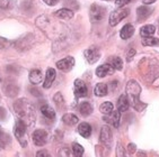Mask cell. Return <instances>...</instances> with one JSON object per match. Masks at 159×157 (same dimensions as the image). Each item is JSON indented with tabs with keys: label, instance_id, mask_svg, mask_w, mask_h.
Listing matches in <instances>:
<instances>
[{
	"label": "cell",
	"instance_id": "cell-1",
	"mask_svg": "<svg viewBox=\"0 0 159 157\" xmlns=\"http://www.w3.org/2000/svg\"><path fill=\"white\" fill-rule=\"evenodd\" d=\"M14 110L19 119L26 122V125H33L35 120V110H34L32 103L25 98L16 100L14 102Z\"/></svg>",
	"mask_w": 159,
	"mask_h": 157
},
{
	"label": "cell",
	"instance_id": "cell-2",
	"mask_svg": "<svg viewBox=\"0 0 159 157\" xmlns=\"http://www.w3.org/2000/svg\"><path fill=\"white\" fill-rule=\"evenodd\" d=\"M126 97L129 99V102L137 111H142L146 107L147 103H143L140 100V93H141V87L139 83L134 80L128 82L126 84Z\"/></svg>",
	"mask_w": 159,
	"mask_h": 157
},
{
	"label": "cell",
	"instance_id": "cell-3",
	"mask_svg": "<svg viewBox=\"0 0 159 157\" xmlns=\"http://www.w3.org/2000/svg\"><path fill=\"white\" fill-rule=\"evenodd\" d=\"M106 9L103 6H99L97 3H93L90 7V20L93 23H99L105 18Z\"/></svg>",
	"mask_w": 159,
	"mask_h": 157
},
{
	"label": "cell",
	"instance_id": "cell-4",
	"mask_svg": "<svg viewBox=\"0 0 159 157\" xmlns=\"http://www.w3.org/2000/svg\"><path fill=\"white\" fill-rule=\"evenodd\" d=\"M129 12H130V10L126 9V8H120V9L112 11V14L110 15V20H108L110 21V26L115 27L119 23H121L125 17H128Z\"/></svg>",
	"mask_w": 159,
	"mask_h": 157
},
{
	"label": "cell",
	"instance_id": "cell-5",
	"mask_svg": "<svg viewBox=\"0 0 159 157\" xmlns=\"http://www.w3.org/2000/svg\"><path fill=\"white\" fill-rule=\"evenodd\" d=\"M99 142L103 144L104 146H106L107 148L112 147V144H113V134H112V130L108 126H103L101 130V135H99Z\"/></svg>",
	"mask_w": 159,
	"mask_h": 157
},
{
	"label": "cell",
	"instance_id": "cell-6",
	"mask_svg": "<svg viewBox=\"0 0 159 157\" xmlns=\"http://www.w3.org/2000/svg\"><path fill=\"white\" fill-rule=\"evenodd\" d=\"M32 139H33L34 145L37 147H42L46 144L48 142V133L44 129H36L32 135Z\"/></svg>",
	"mask_w": 159,
	"mask_h": 157
},
{
	"label": "cell",
	"instance_id": "cell-7",
	"mask_svg": "<svg viewBox=\"0 0 159 157\" xmlns=\"http://www.w3.org/2000/svg\"><path fill=\"white\" fill-rule=\"evenodd\" d=\"M2 89H3V93L6 94L7 97L14 98L19 93L18 85H17V83L15 81H12V80H7L5 82V84H3Z\"/></svg>",
	"mask_w": 159,
	"mask_h": 157
},
{
	"label": "cell",
	"instance_id": "cell-8",
	"mask_svg": "<svg viewBox=\"0 0 159 157\" xmlns=\"http://www.w3.org/2000/svg\"><path fill=\"white\" fill-rule=\"evenodd\" d=\"M75 66V58L72 56H67L57 62V67L62 72H70Z\"/></svg>",
	"mask_w": 159,
	"mask_h": 157
},
{
	"label": "cell",
	"instance_id": "cell-9",
	"mask_svg": "<svg viewBox=\"0 0 159 157\" xmlns=\"http://www.w3.org/2000/svg\"><path fill=\"white\" fill-rule=\"evenodd\" d=\"M85 57L89 64H95L99 57H101V52L96 46H92L85 51Z\"/></svg>",
	"mask_w": 159,
	"mask_h": 157
},
{
	"label": "cell",
	"instance_id": "cell-10",
	"mask_svg": "<svg viewBox=\"0 0 159 157\" xmlns=\"http://www.w3.org/2000/svg\"><path fill=\"white\" fill-rule=\"evenodd\" d=\"M26 130H27V125L25 121H23L21 119L16 121L15 127H14V135L18 140H23L25 134H26Z\"/></svg>",
	"mask_w": 159,
	"mask_h": 157
},
{
	"label": "cell",
	"instance_id": "cell-11",
	"mask_svg": "<svg viewBox=\"0 0 159 157\" xmlns=\"http://www.w3.org/2000/svg\"><path fill=\"white\" fill-rule=\"evenodd\" d=\"M75 94H76V98H85L87 97V93H88V90H87V87H86L85 82L80 78H77L75 81Z\"/></svg>",
	"mask_w": 159,
	"mask_h": 157
},
{
	"label": "cell",
	"instance_id": "cell-12",
	"mask_svg": "<svg viewBox=\"0 0 159 157\" xmlns=\"http://www.w3.org/2000/svg\"><path fill=\"white\" fill-rule=\"evenodd\" d=\"M151 12H152V8L149 7L148 5L139 7L138 9H137V20L139 23H142V21H144L146 19L149 18Z\"/></svg>",
	"mask_w": 159,
	"mask_h": 157
},
{
	"label": "cell",
	"instance_id": "cell-13",
	"mask_svg": "<svg viewBox=\"0 0 159 157\" xmlns=\"http://www.w3.org/2000/svg\"><path fill=\"white\" fill-rule=\"evenodd\" d=\"M104 120H106V122H110L114 128L120 127V120H121V112L117 111H112L110 115H105Z\"/></svg>",
	"mask_w": 159,
	"mask_h": 157
},
{
	"label": "cell",
	"instance_id": "cell-14",
	"mask_svg": "<svg viewBox=\"0 0 159 157\" xmlns=\"http://www.w3.org/2000/svg\"><path fill=\"white\" fill-rule=\"evenodd\" d=\"M115 70L113 69V66L111 65L110 63H106V64H103L101 66H98L96 69V75L98 78H105L107 75H112L114 73Z\"/></svg>",
	"mask_w": 159,
	"mask_h": 157
},
{
	"label": "cell",
	"instance_id": "cell-15",
	"mask_svg": "<svg viewBox=\"0 0 159 157\" xmlns=\"http://www.w3.org/2000/svg\"><path fill=\"white\" fill-rule=\"evenodd\" d=\"M55 76H57V73H55V70L52 69V67H50V69L46 70V74H45V81H44V89H50L51 88V85L52 83L54 82L55 80Z\"/></svg>",
	"mask_w": 159,
	"mask_h": 157
},
{
	"label": "cell",
	"instance_id": "cell-16",
	"mask_svg": "<svg viewBox=\"0 0 159 157\" xmlns=\"http://www.w3.org/2000/svg\"><path fill=\"white\" fill-rule=\"evenodd\" d=\"M134 34V27L131 24H126L122 27V29L120 30V37L122 39H129L131 38Z\"/></svg>",
	"mask_w": 159,
	"mask_h": 157
},
{
	"label": "cell",
	"instance_id": "cell-17",
	"mask_svg": "<svg viewBox=\"0 0 159 157\" xmlns=\"http://www.w3.org/2000/svg\"><path fill=\"white\" fill-rule=\"evenodd\" d=\"M74 11L70 9H68V8H62V9H59L54 12V16L57 18H60V19H63V20H69L74 17Z\"/></svg>",
	"mask_w": 159,
	"mask_h": 157
},
{
	"label": "cell",
	"instance_id": "cell-18",
	"mask_svg": "<svg viewBox=\"0 0 159 157\" xmlns=\"http://www.w3.org/2000/svg\"><path fill=\"white\" fill-rule=\"evenodd\" d=\"M130 108V102L126 97V94H122L117 100V110L120 112H125L128 111V109Z\"/></svg>",
	"mask_w": 159,
	"mask_h": 157
},
{
	"label": "cell",
	"instance_id": "cell-19",
	"mask_svg": "<svg viewBox=\"0 0 159 157\" xmlns=\"http://www.w3.org/2000/svg\"><path fill=\"white\" fill-rule=\"evenodd\" d=\"M43 80V74L41 72V70H32L31 73H30V81H31L32 84H39L41 83Z\"/></svg>",
	"mask_w": 159,
	"mask_h": 157
},
{
	"label": "cell",
	"instance_id": "cell-20",
	"mask_svg": "<svg viewBox=\"0 0 159 157\" xmlns=\"http://www.w3.org/2000/svg\"><path fill=\"white\" fill-rule=\"evenodd\" d=\"M78 133L80 134V136L85 137V138H88L92 135V127L90 125L87 124V122H81L78 126Z\"/></svg>",
	"mask_w": 159,
	"mask_h": 157
},
{
	"label": "cell",
	"instance_id": "cell-21",
	"mask_svg": "<svg viewBox=\"0 0 159 157\" xmlns=\"http://www.w3.org/2000/svg\"><path fill=\"white\" fill-rule=\"evenodd\" d=\"M93 110H94V108H93V106L89 102L80 103L79 112H80V115L83 116V117H88V116H90V115H92Z\"/></svg>",
	"mask_w": 159,
	"mask_h": 157
},
{
	"label": "cell",
	"instance_id": "cell-22",
	"mask_svg": "<svg viewBox=\"0 0 159 157\" xmlns=\"http://www.w3.org/2000/svg\"><path fill=\"white\" fill-rule=\"evenodd\" d=\"M62 121H63V124H66L67 126H75V125L78 124V117L74 113H66V115L62 117Z\"/></svg>",
	"mask_w": 159,
	"mask_h": 157
},
{
	"label": "cell",
	"instance_id": "cell-23",
	"mask_svg": "<svg viewBox=\"0 0 159 157\" xmlns=\"http://www.w3.org/2000/svg\"><path fill=\"white\" fill-rule=\"evenodd\" d=\"M156 32V27L153 25H146L143 27L140 28V35L141 37H148V36H152Z\"/></svg>",
	"mask_w": 159,
	"mask_h": 157
},
{
	"label": "cell",
	"instance_id": "cell-24",
	"mask_svg": "<svg viewBox=\"0 0 159 157\" xmlns=\"http://www.w3.org/2000/svg\"><path fill=\"white\" fill-rule=\"evenodd\" d=\"M41 112H42V115L44 117H46L50 120H53L55 118V111L50 106H48V104L41 107Z\"/></svg>",
	"mask_w": 159,
	"mask_h": 157
},
{
	"label": "cell",
	"instance_id": "cell-25",
	"mask_svg": "<svg viewBox=\"0 0 159 157\" xmlns=\"http://www.w3.org/2000/svg\"><path fill=\"white\" fill-rule=\"evenodd\" d=\"M95 94L97 97H105L108 93V88L105 83H98L95 87V90H94Z\"/></svg>",
	"mask_w": 159,
	"mask_h": 157
},
{
	"label": "cell",
	"instance_id": "cell-26",
	"mask_svg": "<svg viewBox=\"0 0 159 157\" xmlns=\"http://www.w3.org/2000/svg\"><path fill=\"white\" fill-rule=\"evenodd\" d=\"M114 110V106L113 103L111 102V101H105V102H103L101 104V107H99V111L103 113V115H110L111 112Z\"/></svg>",
	"mask_w": 159,
	"mask_h": 157
},
{
	"label": "cell",
	"instance_id": "cell-27",
	"mask_svg": "<svg viewBox=\"0 0 159 157\" xmlns=\"http://www.w3.org/2000/svg\"><path fill=\"white\" fill-rule=\"evenodd\" d=\"M142 45L143 46H159V38H155V37L148 36V37H142Z\"/></svg>",
	"mask_w": 159,
	"mask_h": 157
},
{
	"label": "cell",
	"instance_id": "cell-28",
	"mask_svg": "<svg viewBox=\"0 0 159 157\" xmlns=\"http://www.w3.org/2000/svg\"><path fill=\"white\" fill-rule=\"evenodd\" d=\"M110 64L113 66L114 70H119V71H121V70L123 69V62H122V60H121V57H119V56L111 57Z\"/></svg>",
	"mask_w": 159,
	"mask_h": 157
},
{
	"label": "cell",
	"instance_id": "cell-29",
	"mask_svg": "<svg viewBox=\"0 0 159 157\" xmlns=\"http://www.w3.org/2000/svg\"><path fill=\"white\" fill-rule=\"evenodd\" d=\"M72 154L75 155L76 157H80L83 156L84 151H85V149H84V147L81 145H79V144H77V142H75V144H72Z\"/></svg>",
	"mask_w": 159,
	"mask_h": 157
},
{
	"label": "cell",
	"instance_id": "cell-30",
	"mask_svg": "<svg viewBox=\"0 0 159 157\" xmlns=\"http://www.w3.org/2000/svg\"><path fill=\"white\" fill-rule=\"evenodd\" d=\"M53 101H54V103L59 107V108H61L62 104H64V99H63V97H62V94L60 93V92H57V93L54 94V97H53Z\"/></svg>",
	"mask_w": 159,
	"mask_h": 157
},
{
	"label": "cell",
	"instance_id": "cell-31",
	"mask_svg": "<svg viewBox=\"0 0 159 157\" xmlns=\"http://www.w3.org/2000/svg\"><path fill=\"white\" fill-rule=\"evenodd\" d=\"M9 46H10V42L8 39L5 38V37H0V51L6 49L7 47H9Z\"/></svg>",
	"mask_w": 159,
	"mask_h": 157
},
{
	"label": "cell",
	"instance_id": "cell-32",
	"mask_svg": "<svg viewBox=\"0 0 159 157\" xmlns=\"http://www.w3.org/2000/svg\"><path fill=\"white\" fill-rule=\"evenodd\" d=\"M11 0H0V9H7L10 7Z\"/></svg>",
	"mask_w": 159,
	"mask_h": 157
},
{
	"label": "cell",
	"instance_id": "cell-33",
	"mask_svg": "<svg viewBox=\"0 0 159 157\" xmlns=\"http://www.w3.org/2000/svg\"><path fill=\"white\" fill-rule=\"evenodd\" d=\"M131 0H115V5H116L117 8H122L124 7L125 5H128Z\"/></svg>",
	"mask_w": 159,
	"mask_h": 157
},
{
	"label": "cell",
	"instance_id": "cell-34",
	"mask_svg": "<svg viewBox=\"0 0 159 157\" xmlns=\"http://www.w3.org/2000/svg\"><path fill=\"white\" fill-rule=\"evenodd\" d=\"M7 117V111L6 109L2 108V107H0V120H5Z\"/></svg>",
	"mask_w": 159,
	"mask_h": 157
},
{
	"label": "cell",
	"instance_id": "cell-35",
	"mask_svg": "<svg viewBox=\"0 0 159 157\" xmlns=\"http://www.w3.org/2000/svg\"><path fill=\"white\" fill-rule=\"evenodd\" d=\"M123 149H124V148L122 147V145H121V144H119V145H117V149H116V155L117 156H124V151H123Z\"/></svg>",
	"mask_w": 159,
	"mask_h": 157
},
{
	"label": "cell",
	"instance_id": "cell-36",
	"mask_svg": "<svg viewBox=\"0 0 159 157\" xmlns=\"http://www.w3.org/2000/svg\"><path fill=\"white\" fill-rule=\"evenodd\" d=\"M31 93L33 94L34 97H41V95H42L41 91L39 90V89H36V88H32L31 89Z\"/></svg>",
	"mask_w": 159,
	"mask_h": 157
},
{
	"label": "cell",
	"instance_id": "cell-37",
	"mask_svg": "<svg viewBox=\"0 0 159 157\" xmlns=\"http://www.w3.org/2000/svg\"><path fill=\"white\" fill-rule=\"evenodd\" d=\"M134 55H135V49H130V52L128 53V58H126V60H128L129 62H130V61L132 60V57H133Z\"/></svg>",
	"mask_w": 159,
	"mask_h": 157
},
{
	"label": "cell",
	"instance_id": "cell-38",
	"mask_svg": "<svg viewBox=\"0 0 159 157\" xmlns=\"http://www.w3.org/2000/svg\"><path fill=\"white\" fill-rule=\"evenodd\" d=\"M128 149H129V151H130L131 154H133V153L135 151V149H137V146H135L134 144H129Z\"/></svg>",
	"mask_w": 159,
	"mask_h": 157
},
{
	"label": "cell",
	"instance_id": "cell-39",
	"mask_svg": "<svg viewBox=\"0 0 159 157\" xmlns=\"http://www.w3.org/2000/svg\"><path fill=\"white\" fill-rule=\"evenodd\" d=\"M36 156L37 157H42V156H50V154L48 153L46 151H37L36 153Z\"/></svg>",
	"mask_w": 159,
	"mask_h": 157
},
{
	"label": "cell",
	"instance_id": "cell-40",
	"mask_svg": "<svg viewBox=\"0 0 159 157\" xmlns=\"http://www.w3.org/2000/svg\"><path fill=\"white\" fill-rule=\"evenodd\" d=\"M46 5H49V6H55L57 2H58V0H43Z\"/></svg>",
	"mask_w": 159,
	"mask_h": 157
},
{
	"label": "cell",
	"instance_id": "cell-41",
	"mask_svg": "<svg viewBox=\"0 0 159 157\" xmlns=\"http://www.w3.org/2000/svg\"><path fill=\"white\" fill-rule=\"evenodd\" d=\"M67 155V156H70V153L68 151V149H64V148H62L61 151H60V155Z\"/></svg>",
	"mask_w": 159,
	"mask_h": 157
},
{
	"label": "cell",
	"instance_id": "cell-42",
	"mask_svg": "<svg viewBox=\"0 0 159 157\" xmlns=\"http://www.w3.org/2000/svg\"><path fill=\"white\" fill-rule=\"evenodd\" d=\"M156 1V0H142V2L144 3V5H151V3H153Z\"/></svg>",
	"mask_w": 159,
	"mask_h": 157
},
{
	"label": "cell",
	"instance_id": "cell-43",
	"mask_svg": "<svg viewBox=\"0 0 159 157\" xmlns=\"http://www.w3.org/2000/svg\"><path fill=\"white\" fill-rule=\"evenodd\" d=\"M3 134V130H2V128H1V126H0V136Z\"/></svg>",
	"mask_w": 159,
	"mask_h": 157
},
{
	"label": "cell",
	"instance_id": "cell-44",
	"mask_svg": "<svg viewBox=\"0 0 159 157\" xmlns=\"http://www.w3.org/2000/svg\"><path fill=\"white\" fill-rule=\"evenodd\" d=\"M0 103H1V95H0Z\"/></svg>",
	"mask_w": 159,
	"mask_h": 157
},
{
	"label": "cell",
	"instance_id": "cell-45",
	"mask_svg": "<svg viewBox=\"0 0 159 157\" xmlns=\"http://www.w3.org/2000/svg\"><path fill=\"white\" fill-rule=\"evenodd\" d=\"M0 83H1V78H0Z\"/></svg>",
	"mask_w": 159,
	"mask_h": 157
},
{
	"label": "cell",
	"instance_id": "cell-46",
	"mask_svg": "<svg viewBox=\"0 0 159 157\" xmlns=\"http://www.w3.org/2000/svg\"><path fill=\"white\" fill-rule=\"evenodd\" d=\"M104 1H108V0H104Z\"/></svg>",
	"mask_w": 159,
	"mask_h": 157
}]
</instances>
